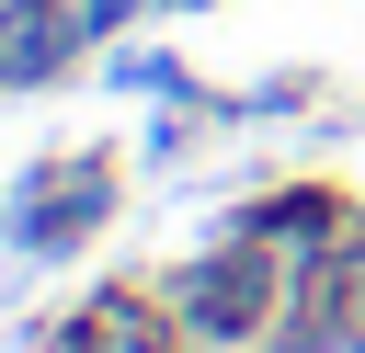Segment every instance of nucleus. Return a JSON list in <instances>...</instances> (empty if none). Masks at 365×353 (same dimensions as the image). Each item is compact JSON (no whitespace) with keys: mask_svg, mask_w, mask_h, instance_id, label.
Returning a JSON list of instances; mask_svg holds the SVG:
<instances>
[{"mask_svg":"<svg viewBox=\"0 0 365 353\" xmlns=\"http://www.w3.org/2000/svg\"><path fill=\"white\" fill-rule=\"evenodd\" d=\"M103 205H114V182H103L91 159H46V171H23V182H11V251L57 262L80 228H103Z\"/></svg>","mask_w":365,"mask_h":353,"instance_id":"nucleus-1","label":"nucleus"},{"mask_svg":"<svg viewBox=\"0 0 365 353\" xmlns=\"http://www.w3.org/2000/svg\"><path fill=\"white\" fill-rule=\"evenodd\" d=\"M262 307H274V251H205V262L182 273V319H194L205 342H240Z\"/></svg>","mask_w":365,"mask_h":353,"instance_id":"nucleus-2","label":"nucleus"},{"mask_svg":"<svg viewBox=\"0 0 365 353\" xmlns=\"http://www.w3.org/2000/svg\"><path fill=\"white\" fill-rule=\"evenodd\" d=\"M57 57H68V23L57 11H11L0 23V80H57Z\"/></svg>","mask_w":365,"mask_h":353,"instance_id":"nucleus-3","label":"nucleus"}]
</instances>
